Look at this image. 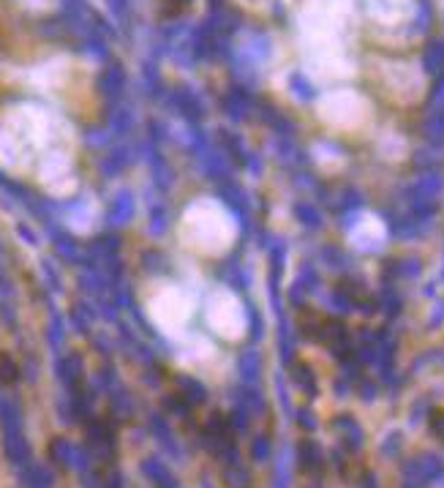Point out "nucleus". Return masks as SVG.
<instances>
[{"mask_svg":"<svg viewBox=\"0 0 444 488\" xmlns=\"http://www.w3.org/2000/svg\"><path fill=\"white\" fill-rule=\"evenodd\" d=\"M254 456H256V458H264V456H267V442H264V439H256Z\"/></svg>","mask_w":444,"mask_h":488,"instance_id":"f03ea898","label":"nucleus"},{"mask_svg":"<svg viewBox=\"0 0 444 488\" xmlns=\"http://www.w3.org/2000/svg\"><path fill=\"white\" fill-rule=\"evenodd\" d=\"M226 480H229V486H232V488H248V483H251V478H248L243 469L226 472Z\"/></svg>","mask_w":444,"mask_h":488,"instance_id":"f257e3e1","label":"nucleus"}]
</instances>
